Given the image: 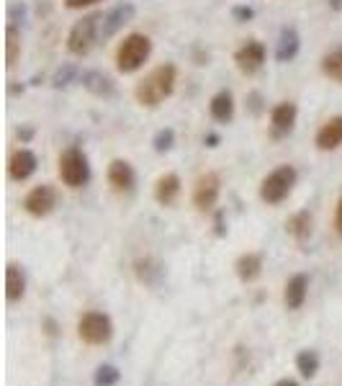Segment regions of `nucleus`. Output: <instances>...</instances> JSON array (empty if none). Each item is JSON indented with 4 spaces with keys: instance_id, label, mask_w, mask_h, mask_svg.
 <instances>
[{
    "instance_id": "obj_1",
    "label": "nucleus",
    "mask_w": 342,
    "mask_h": 386,
    "mask_svg": "<svg viewBox=\"0 0 342 386\" xmlns=\"http://www.w3.org/2000/svg\"><path fill=\"white\" fill-rule=\"evenodd\" d=\"M175 80H178V70L175 65L165 62V65H157L149 75H144L134 88V98L139 106L144 109H157L165 98H170L175 90Z\"/></svg>"
},
{
    "instance_id": "obj_2",
    "label": "nucleus",
    "mask_w": 342,
    "mask_h": 386,
    "mask_svg": "<svg viewBox=\"0 0 342 386\" xmlns=\"http://www.w3.org/2000/svg\"><path fill=\"white\" fill-rule=\"evenodd\" d=\"M152 55V41L144 34H129L116 49V70L121 75H132L144 68V62Z\"/></svg>"
},
{
    "instance_id": "obj_3",
    "label": "nucleus",
    "mask_w": 342,
    "mask_h": 386,
    "mask_svg": "<svg viewBox=\"0 0 342 386\" xmlns=\"http://www.w3.org/2000/svg\"><path fill=\"white\" fill-rule=\"evenodd\" d=\"M296 181H299V173H296L294 165H278L275 170H270L260 183L262 203H268V206H278V203H283L291 196Z\"/></svg>"
},
{
    "instance_id": "obj_4",
    "label": "nucleus",
    "mask_w": 342,
    "mask_h": 386,
    "mask_svg": "<svg viewBox=\"0 0 342 386\" xmlns=\"http://www.w3.org/2000/svg\"><path fill=\"white\" fill-rule=\"evenodd\" d=\"M101 14H87L82 16L73 28H70L68 34V49L73 55L78 57H85L90 49L95 47V41L101 39Z\"/></svg>"
},
{
    "instance_id": "obj_5",
    "label": "nucleus",
    "mask_w": 342,
    "mask_h": 386,
    "mask_svg": "<svg viewBox=\"0 0 342 386\" xmlns=\"http://www.w3.org/2000/svg\"><path fill=\"white\" fill-rule=\"evenodd\" d=\"M60 178L68 188H82L90 181V163L80 147H68L60 155Z\"/></svg>"
},
{
    "instance_id": "obj_6",
    "label": "nucleus",
    "mask_w": 342,
    "mask_h": 386,
    "mask_svg": "<svg viewBox=\"0 0 342 386\" xmlns=\"http://www.w3.org/2000/svg\"><path fill=\"white\" fill-rule=\"evenodd\" d=\"M78 335L87 345H106L114 338V322L103 312H85L78 319Z\"/></svg>"
},
{
    "instance_id": "obj_7",
    "label": "nucleus",
    "mask_w": 342,
    "mask_h": 386,
    "mask_svg": "<svg viewBox=\"0 0 342 386\" xmlns=\"http://www.w3.org/2000/svg\"><path fill=\"white\" fill-rule=\"evenodd\" d=\"M21 206H23V211H26L28 217H34V219L49 217L54 211V206H57V191L49 183L36 186V188H31L26 196H23Z\"/></svg>"
},
{
    "instance_id": "obj_8",
    "label": "nucleus",
    "mask_w": 342,
    "mask_h": 386,
    "mask_svg": "<svg viewBox=\"0 0 342 386\" xmlns=\"http://www.w3.org/2000/svg\"><path fill=\"white\" fill-rule=\"evenodd\" d=\"M219 193H222V178L216 173H203L198 181H196L193 188V206L198 211H211L219 201Z\"/></svg>"
},
{
    "instance_id": "obj_9",
    "label": "nucleus",
    "mask_w": 342,
    "mask_h": 386,
    "mask_svg": "<svg viewBox=\"0 0 342 386\" xmlns=\"http://www.w3.org/2000/svg\"><path fill=\"white\" fill-rule=\"evenodd\" d=\"M235 62H237V70H240L242 75L260 73L262 65H265V47H262L257 39L245 41V44L235 52Z\"/></svg>"
},
{
    "instance_id": "obj_10",
    "label": "nucleus",
    "mask_w": 342,
    "mask_h": 386,
    "mask_svg": "<svg viewBox=\"0 0 342 386\" xmlns=\"http://www.w3.org/2000/svg\"><path fill=\"white\" fill-rule=\"evenodd\" d=\"M296 116H299V109H296L294 101H281L278 106H273V111H270V136L273 139L289 136L296 127Z\"/></svg>"
},
{
    "instance_id": "obj_11",
    "label": "nucleus",
    "mask_w": 342,
    "mask_h": 386,
    "mask_svg": "<svg viewBox=\"0 0 342 386\" xmlns=\"http://www.w3.org/2000/svg\"><path fill=\"white\" fill-rule=\"evenodd\" d=\"M137 16V8L134 3H119L116 8H111L108 14H103V21H101V39H111L121 31V28L132 23Z\"/></svg>"
},
{
    "instance_id": "obj_12",
    "label": "nucleus",
    "mask_w": 342,
    "mask_h": 386,
    "mask_svg": "<svg viewBox=\"0 0 342 386\" xmlns=\"http://www.w3.org/2000/svg\"><path fill=\"white\" fill-rule=\"evenodd\" d=\"M36 168H39V160H36L34 152H31V149H26V147L16 149L14 155L8 157V178H11V181H16V183H23V181H28V178L36 173Z\"/></svg>"
},
{
    "instance_id": "obj_13",
    "label": "nucleus",
    "mask_w": 342,
    "mask_h": 386,
    "mask_svg": "<svg viewBox=\"0 0 342 386\" xmlns=\"http://www.w3.org/2000/svg\"><path fill=\"white\" fill-rule=\"evenodd\" d=\"M108 186L116 191V193H132L137 188V173L132 168L129 160H111L106 170Z\"/></svg>"
},
{
    "instance_id": "obj_14",
    "label": "nucleus",
    "mask_w": 342,
    "mask_h": 386,
    "mask_svg": "<svg viewBox=\"0 0 342 386\" xmlns=\"http://www.w3.org/2000/svg\"><path fill=\"white\" fill-rule=\"evenodd\" d=\"M314 144L322 152H332V149L342 147V116H332L316 129Z\"/></svg>"
},
{
    "instance_id": "obj_15",
    "label": "nucleus",
    "mask_w": 342,
    "mask_h": 386,
    "mask_svg": "<svg viewBox=\"0 0 342 386\" xmlns=\"http://www.w3.org/2000/svg\"><path fill=\"white\" fill-rule=\"evenodd\" d=\"M306 291H309V278L304 273L291 276L286 289H283V304H286V309H291V312L301 309L304 301H306Z\"/></svg>"
},
{
    "instance_id": "obj_16",
    "label": "nucleus",
    "mask_w": 342,
    "mask_h": 386,
    "mask_svg": "<svg viewBox=\"0 0 342 386\" xmlns=\"http://www.w3.org/2000/svg\"><path fill=\"white\" fill-rule=\"evenodd\" d=\"M181 196V178L175 176V173H165V176L157 178V183H154V201L160 203V206H173Z\"/></svg>"
},
{
    "instance_id": "obj_17",
    "label": "nucleus",
    "mask_w": 342,
    "mask_h": 386,
    "mask_svg": "<svg viewBox=\"0 0 342 386\" xmlns=\"http://www.w3.org/2000/svg\"><path fill=\"white\" fill-rule=\"evenodd\" d=\"M299 49H301V36H299V31L294 26H286L281 31V36H278V44H275V60L278 62L296 60Z\"/></svg>"
},
{
    "instance_id": "obj_18",
    "label": "nucleus",
    "mask_w": 342,
    "mask_h": 386,
    "mask_svg": "<svg viewBox=\"0 0 342 386\" xmlns=\"http://www.w3.org/2000/svg\"><path fill=\"white\" fill-rule=\"evenodd\" d=\"M80 82H82V88H85L87 93H93L95 98H111V95L116 93L114 80H111L108 75L98 73V70H87V73H82Z\"/></svg>"
},
{
    "instance_id": "obj_19",
    "label": "nucleus",
    "mask_w": 342,
    "mask_h": 386,
    "mask_svg": "<svg viewBox=\"0 0 342 386\" xmlns=\"http://www.w3.org/2000/svg\"><path fill=\"white\" fill-rule=\"evenodd\" d=\"M208 114L219 124L232 122V119H235V98H232V93H229V90H219V93L211 98V103H208Z\"/></svg>"
},
{
    "instance_id": "obj_20",
    "label": "nucleus",
    "mask_w": 342,
    "mask_h": 386,
    "mask_svg": "<svg viewBox=\"0 0 342 386\" xmlns=\"http://www.w3.org/2000/svg\"><path fill=\"white\" fill-rule=\"evenodd\" d=\"M26 294V273L18 263H8L6 268V299L8 301H21Z\"/></svg>"
},
{
    "instance_id": "obj_21",
    "label": "nucleus",
    "mask_w": 342,
    "mask_h": 386,
    "mask_svg": "<svg viewBox=\"0 0 342 386\" xmlns=\"http://www.w3.org/2000/svg\"><path fill=\"white\" fill-rule=\"evenodd\" d=\"M235 271H237V276H240V281L252 284V281L260 278V273H262V255L260 252H245V255L237 257Z\"/></svg>"
},
{
    "instance_id": "obj_22",
    "label": "nucleus",
    "mask_w": 342,
    "mask_h": 386,
    "mask_svg": "<svg viewBox=\"0 0 342 386\" xmlns=\"http://www.w3.org/2000/svg\"><path fill=\"white\" fill-rule=\"evenodd\" d=\"M286 230L296 242H306L311 237V214L309 211H296L294 217L286 222Z\"/></svg>"
},
{
    "instance_id": "obj_23",
    "label": "nucleus",
    "mask_w": 342,
    "mask_h": 386,
    "mask_svg": "<svg viewBox=\"0 0 342 386\" xmlns=\"http://www.w3.org/2000/svg\"><path fill=\"white\" fill-rule=\"evenodd\" d=\"M134 271H137V278L147 286H157L160 284V278H162V268L154 263L152 257H139V260L134 263Z\"/></svg>"
},
{
    "instance_id": "obj_24",
    "label": "nucleus",
    "mask_w": 342,
    "mask_h": 386,
    "mask_svg": "<svg viewBox=\"0 0 342 386\" xmlns=\"http://www.w3.org/2000/svg\"><path fill=\"white\" fill-rule=\"evenodd\" d=\"M21 60V31L16 23H8L6 28V65L16 68Z\"/></svg>"
},
{
    "instance_id": "obj_25",
    "label": "nucleus",
    "mask_w": 342,
    "mask_h": 386,
    "mask_svg": "<svg viewBox=\"0 0 342 386\" xmlns=\"http://www.w3.org/2000/svg\"><path fill=\"white\" fill-rule=\"evenodd\" d=\"M296 368L301 373L304 379H314L316 371H319V355L316 350H301L296 355Z\"/></svg>"
},
{
    "instance_id": "obj_26",
    "label": "nucleus",
    "mask_w": 342,
    "mask_h": 386,
    "mask_svg": "<svg viewBox=\"0 0 342 386\" xmlns=\"http://www.w3.org/2000/svg\"><path fill=\"white\" fill-rule=\"evenodd\" d=\"M322 73L327 75L329 80H335L342 85V49H335L329 55L322 57Z\"/></svg>"
},
{
    "instance_id": "obj_27",
    "label": "nucleus",
    "mask_w": 342,
    "mask_h": 386,
    "mask_svg": "<svg viewBox=\"0 0 342 386\" xmlns=\"http://www.w3.org/2000/svg\"><path fill=\"white\" fill-rule=\"evenodd\" d=\"M121 381V371L116 366H98L93 376V386H116Z\"/></svg>"
},
{
    "instance_id": "obj_28",
    "label": "nucleus",
    "mask_w": 342,
    "mask_h": 386,
    "mask_svg": "<svg viewBox=\"0 0 342 386\" xmlns=\"http://www.w3.org/2000/svg\"><path fill=\"white\" fill-rule=\"evenodd\" d=\"M173 144H175V132L170 127L160 129V132L152 136V147H154V152H160V155L170 152V149H173Z\"/></svg>"
},
{
    "instance_id": "obj_29",
    "label": "nucleus",
    "mask_w": 342,
    "mask_h": 386,
    "mask_svg": "<svg viewBox=\"0 0 342 386\" xmlns=\"http://www.w3.org/2000/svg\"><path fill=\"white\" fill-rule=\"evenodd\" d=\"M75 75H78V68H75V65H62V68L54 73L52 85L54 88H68L70 82L75 80Z\"/></svg>"
},
{
    "instance_id": "obj_30",
    "label": "nucleus",
    "mask_w": 342,
    "mask_h": 386,
    "mask_svg": "<svg viewBox=\"0 0 342 386\" xmlns=\"http://www.w3.org/2000/svg\"><path fill=\"white\" fill-rule=\"evenodd\" d=\"M232 16H235L240 23H245V21H250L252 16H255V11H252L250 6H235L232 8Z\"/></svg>"
},
{
    "instance_id": "obj_31",
    "label": "nucleus",
    "mask_w": 342,
    "mask_h": 386,
    "mask_svg": "<svg viewBox=\"0 0 342 386\" xmlns=\"http://www.w3.org/2000/svg\"><path fill=\"white\" fill-rule=\"evenodd\" d=\"M103 0H65V8L70 11H82V8H90V6H98Z\"/></svg>"
},
{
    "instance_id": "obj_32",
    "label": "nucleus",
    "mask_w": 342,
    "mask_h": 386,
    "mask_svg": "<svg viewBox=\"0 0 342 386\" xmlns=\"http://www.w3.org/2000/svg\"><path fill=\"white\" fill-rule=\"evenodd\" d=\"M247 103H250V111H252V114H255V116L262 111V106H260V103H262L260 93H250V95H247Z\"/></svg>"
},
{
    "instance_id": "obj_33",
    "label": "nucleus",
    "mask_w": 342,
    "mask_h": 386,
    "mask_svg": "<svg viewBox=\"0 0 342 386\" xmlns=\"http://www.w3.org/2000/svg\"><path fill=\"white\" fill-rule=\"evenodd\" d=\"M335 230H337V235L342 237V198L337 201V211H335Z\"/></svg>"
},
{
    "instance_id": "obj_34",
    "label": "nucleus",
    "mask_w": 342,
    "mask_h": 386,
    "mask_svg": "<svg viewBox=\"0 0 342 386\" xmlns=\"http://www.w3.org/2000/svg\"><path fill=\"white\" fill-rule=\"evenodd\" d=\"M16 136H18L21 142H31V136H34V129L23 127V129H18V132H16Z\"/></svg>"
},
{
    "instance_id": "obj_35",
    "label": "nucleus",
    "mask_w": 342,
    "mask_h": 386,
    "mask_svg": "<svg viewBox=\"0 0 342 386\" xmlns=\"http://www.w3.org/2000/svg\"><path fill=\"white\" fill-rule=\"evenodd\" d=\"M216 235H219V237H224V235H227V230H224V214H222V211H216Z\"/></svg>"
},
{
    "instance_id": "obj_36",
    "label": "nucleus",
    "mask_w": 342,
    "mask_h": 386,
    "mask_svg": "<svg viewBox=\"0 0 342 386\" xmlns=\"http://www.w3.org/2000/svg\"><path fill=\"white\" fill-rule=\"evenodd\" d=\"M203 142H206V147H216V144H219V134H206Z\"/></svg>"
},
{
    "instance_id": "obj_37",
    "label": "nucleus",
    "mask_w": 342,
    "mask_h": 386,
    "mask_svg": "<svg viewBox=\"0 0 342 386\" xmlns=\"http://www.w3.org/2000/svg\"><path fill=\"white\" fill-rule=\"evenodd\" d=\"M329 8L332 11H342V0H329Z\"/></svg>"
},
{
    "instance_id": "obj_38",
    "label": "nucleus",
    "mask_w": 342,
    "mask_h": 386,
    "mask_svg": "<svg viewBox=\"0 0 342 386\" xmlns=\"http://www.w3.org/2000/svg\"><path fill=\"white\" fill-rule=\"evenodd\" d=\"M275 386H299V384H296V381H291V379H281Z\"/></svg>"
}]
</instances>
